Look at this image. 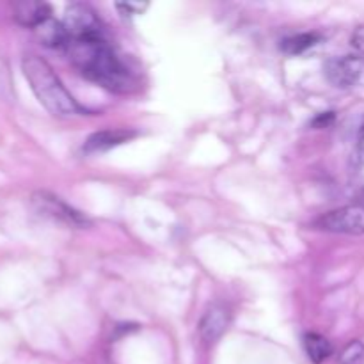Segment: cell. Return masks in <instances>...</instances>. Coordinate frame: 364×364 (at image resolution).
<instances>
[{
	"instance_id": "cell-1",
	"label": "cell",
	"mask_w": 364,
	"mask_h": 364,
	"mask_svg": "<svg viewBox=\"0 0 364 364\" xmlns=\"http://www.w3.org/2000/svg\"><path fill=\"white\" fill-rule=\"evenodd\" d=\"M66 52L73 66L87 80L112 92H128L134 87V75L107 41L105 34L71 39Z\"/></svg>"
},
{
	"instance_id": "cell-2",
	"label": "cell",
	"mask_w": 364,
	"mask_h": 364,
	"mask_svg": "<svg viewBox=\"0 0 364 364\" xmlns=\"http://www.w3.org/2000/svg\"><path fill=\"white\" fill-rule=\"evenodd\" d=\"M21 70L36 98L52 116L71 117L85 112L45 59L27 53L21 60Z\"/></svg>"
},
{
	"instance_id": "cell-3",
	"label": "cell",
	"mask_w": 364,
	"mask_h": 364,
	"mask_svg": "<svg viewBox=\"0 0 364 364\" xmlns=\"http://www.w3.org/2000/svg\"><path fill=\"white\" fill-rule=\"evenodd\" d=\"M313 226L320 231H326V233L359 237V235H364V206H341V208L320 215L313 223Z\"/></svg>"
},
{
	"instance_id": "cell-4",
	"label": "cell",
	"mask_w": 364,
	"mask_h": 364,
	"mask_svg": "<svg viewBox=\"0 0 364 364\" xmlns=\"http://www.w3.org/2000/svg\"><path fill=\"white\" fill-rule=\"evenodd\" d=\"M31 199L36 212L48 217V219L57 220V223H63L71 228L91 226V219H89L85 213L75 210L73 206H70L66 201H63L59 196L52 194V192H46V191L34 192Z\"/></svg>"
},
{
	"instance_id": "cell-5",
	"label": "cell",
	"mask_w": 364,
	"mask_h": 364,
	"mask_svg": "<svg viewBox=\"0 0 364 364\" xmlns=\"http://www.w3.org/2000/svg\"><path fill=\"white\" fill-rule=\"evenodd\" d=\"M326 77L334 87L354 89L364 87V57L352 55L333 57L323 66Z\"/></svg>"
},
{
	"instance_id": "cell-6",
	"label": "cell",
	"mask_w": 364,
	"mask_h": 364,
	"mask_svg": "<svg viewBox=\"0 0 364 364\" xmlns=\"http://www.w3.org/2000/svg\"><path fill=\"white\" fill-rule=\"evenodd\" d=\"M63 25L68 32V38L80 39L89 38V36H102L103 23L96 11L91 6L82 2L70 4L64 13Z\"/></svg>"
},
{
	"instance_id": "cell-7",
	"label": "cell",
	"mask_w": 364,
	"mask_h": 364,
	"mask_svg": "<svg viewBox=\"0 0 364 364\" xmlns=\"http://www.w3.org/2000/svg\"><path fill=\"white\" fill-rule=\"evenodd\" d=\"M230 322L231 315L226 306L219 304V302L210 304L206 308L205 315L201 316V322H199V336H201V340L205 343H215L226 333L228 327H230Z\"/></svg>"
},
{
	"instance_id": "cell-8",
	"label": "cell",
	"mask_w": 364,
	"mask_h": 364,
	"mask_svg": "<svg viewBox=\"0 0 364 364\" xmlns=\"http://www.w3.org/2000/svg\"><path fill=\"white\" fill-rule=\"evenodd\" d=\"M134 137H137V132L130 130V128H107V130H100L89 135L82 149L87 155H95V153L109 151Z\"/></svg>"
},
{
	"instance_id": "cell-9",
	"label": "cell",
	"mask_w": 364,
	"mask_h": 364,
	"mask_svg": "<svg viewBox=\"0 0 364 364\" xmlns=\"http://www.w3.org/2000/svg\"><path fill=\"white\" fill-rule=\"evenodd\" d=\"M13 16L23 27H38L41 21L52 16V9L45 2H34V0H25V2L13 4Z\"/></svg>"
},
{
	"instance_id": "cell-10",
	"label": "cell",
	"mask_w": 364,
	"mask_h": 364,
	"mask_svg": "<svg viewBox=\"0 0 364 364\" xmlns=\"http://www.w3.org/2000/svg\"><path fill=\"white\" fill-rule=\"evenodd\" d=\"M36 38L39 39L43 46L46 48H53V50H60L66 48L68 43H70V38H68V32L64 28L63 21L55 20L53 16L46 18L45 21L34 27Z\"/></svg>"
},
{
	"instance_id": "cell-11",
	"label": "cell",
	"mask_w": 364,
	"mask_h": 364,
	"mask_svg": "<svg viewBox=\"0 0 364 364\" xmlns=\"http://www.w3.org/2000/svg\"><path fill=\"white\" fill-rule=\"evenodd\" d=\"M302 345H304L306 355L309 358V361L315 364H322L323 361L333 355V343L327 340L326 336L318 333H308L302 338Z\"/></svg>"
},
{
	"instance_id": "cell-12",
	"label": "cell",
	"mask_w": 364,
	"mask_h": 364,
	"mask_svg": "<svg viewBox=\"0 0 364 364\" xmlns=\"http://www.w3.org/2000/svg\"><path fill=\"white\" fill-rule=\"evenodd\" d=\"M322 41V36L316 32H302V34L288 36L281 41V50L287 55H301V53L308 52L313 46H316Z\"/></svg>"
},
{
	"instance_id": "cell-13",
	"label": "cell",
	"mask_w": 364,
	"mask_h": 364,
	"mask_svg": "<svg viewBox=\"0 0 364 364\" xmlns=\"http://www.w3.org/2000/svg\"><path fill=\"white\" fill-rule=\"evenodd\" d=\"M340 364H364V343L359 340L350 341L345 345L343 350L338 355Z\"/></svg>"
},
{
	"instance_id": "cell-14",
	"label": "cell",
	"mask_w": 364,
	"mask_h": 364,
	"mask_svg": "<svg viewBox=\"0 0 364 364\" xmlns=\"http://www.w3.org/2000/svg\"><path fill=\"white\" fill-rule=\"evenodd\" d=\"M117 9L124 14V16H135V14H141L148 9V4H139V2H127V4H117Z\"/></svg>"
},
{
	"instance_id": "cell-15",
	"label": "cell",
	"mask_w": 364,
	"mask_h": 364,
	"mask_svg": "<svg viewBox=\"0 0 364 364\" xmlns=\"http://www.w3.org/2000/svg\"><path fill=\"white\" fill-rule=\"evenodd\" d=\"M350 45H352V48L355 50V53H358V55L364 57V25H359V27L352 32Z\"/></svg>"
},
{
	"instance_id": "cell-16",
	"label": "cell",
	"mask_w": 364,
	"mask_h": 364,
	"mask_svg": "<svg viewBox=\"0 0 364 364\" xmlns=\"http://www.w3.org/2000/svg\"><path fill=\"white\" fill-rule=\"evenodd\" d=\"M333 121H334V112H323V114H320L315 121H313V127L326 128V127H329Z\"/></svg>"
},
{
	"instance_id": "cell-17",
	"label": "cell",
	"mask_w": 364,
	"mask_h": 364,
	"mask_svg": "<svg viewBox=\"0 0 364 364\" xmlns=\"http://www.w3.org/2000/svg\"><path fill=\"white\" fill-rule=\"evenodd\" d=\"M355 156H358L359 164H364V119H363V124H361V130H359L358 149H355Z\"/></svg>"
}]
</instances>
